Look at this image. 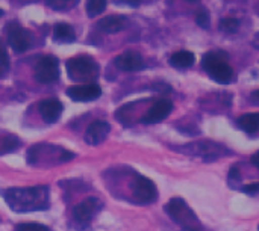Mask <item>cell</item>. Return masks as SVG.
<instances>
[{"label":"cell","instance_id":"1","mask_svg":"<svg viewBox=\"0 0 259 231\" xmlns=\"http://www.w3.org/2000/svg\"><path fill=\"white\" fill-rule=\"evenodd\" d=\"M20 191L23 195H20L15 189L6 194V201L15 212L41 210L46 207V188H27Z\"/></svg>","mask_w":259,"mask_h":231},{"label":"cell","instance_id":"2","mask_svg":"<svg viewBox=\"0 0 259 231\" xmlns=\"http://www.w3.org/2000/svg\"><path fill=\"white\" fill-rule=\"evenodd\" d=\"M203 70L211 76L212 80H215L220 85H228L234 80V70L229 65L225 54L217 51H209L202 59Z\"/></svg>","mask_w":259,"mask_h":231},{"label":"cell","instance_id":"3","mask_svg":"<svg viewBox=\"0 0 259 231\" xmlns=\"http://www.w3.org/2000/svg\"><path fill=\"white\" fill-rule=\"evenodd\" d=\"M67 73L71 80L87 82L97 76L99 67L96 61L90 56H76L67 62Z\"/></svg>","mask_w":259,"mask_h":231},{"label":"cell","instance_id":"4","mask_svg":"<svg viewBox=\"0 0 259 231\" xmlns=\"http://www.w3.org/2000/svg\"><path fill=\"white\" fill-rule=\"evenodd\" d=\"M165 212L168 213V216L173 221L182 224V227L187 228V230H193V227L190 225V222H197L196 215L190 210V207L187 206V203L182 198H179V197H175V198H171L167 203Z\"/></svg>","mask_w":259,"mask_h":231},{"label":"cell","instance_id":"5","mask_svg":"<svg viewBox=\"0 0 259 231\" xmlns=\"http://www.w3.org/2000/svg\"><path fill=\"white\" fill-rule=\"evenodd\" d=\"M35 79L42 83V85H49L53 83L59 79V64L58 59L55 56H44L41 57L36 65H35Z\"/></svg>","mask_w":259,"mask_h":231},{"label":"cell","instance_id":"6","mask_svg":"<svg viewBox=\"0 0 259 231\" xmlns=\"http://www.w3.org/2000/svg\"><path fill=\"white\" fill-rule=\"evenodd\" d=\"M132 195L138 203L149 204L156 200L158 191H156L155 183L150 179H147L144 176H137L132 183Z\"/></svg>","mask_w":259,"mask_h":231},{"label":"cell","instance_id":"7","mask_svg":"<svg viewBox=\"0 0 259 231\" xmlns=\"http://www.w3.org/2000/svg\"><path fill=\"white\" fill-rule=\"evenodd\" d=\"M8 42L15 53H23L30 45V35L17 23H11L8 26Z\"/></svg>","mask_w":259,"mask_h":231},{"label":"cell","instance_id":"8","mask_svg":"<svg viewBox=\"0 0 259 231\" xmlns=\"http://www.w3.org/2000/svg\"><path fill=\"white\" fill-rule=\"evenodd\" d=\"M67 95L74 101H93L102 95V88L97 83L74 85L67 89Z\"/></svg>","mask_w":259,"mask_h":231},{"label":"cell","instance_id":"9","mask_svg":"<svg viewBox=\"0 0 259 231\" xmlns=\"http://www.w3.org/2000/svg\"><path fill=\"white\" fill-rule=\"evenodd\" d=\"M171 109H173V103L167 98H161L143 115L141 123L143 124H156V123L165 120L170 115Z\"/></svg>","mask_w":259,"mask_h":231},{"label":"cell","instance_id":"10","mask_svg":"<svg viewBox=\"0 0 259 231\" xmlns=\"http://www.w3.org/2000/svg\"><path fill=\"white\" fill-rule=\"evenodd\" d=\"M100 209V201L97 198H87L73 209V218L79 224H88Z\"/></svg>","mask_w":259,"mask_h":231},{"label":"cell","instance_id":"11","mask_svg":"<svg viewBox=\"0 0 259 231\" xmlns=\"http://www.w3.org/2000/svg\"><path fill=\"white\" fill-rule=\"evenodd\" d=\"M62 103L56 98H46L41 100L38 104V112L47 124L56 123L62 113Z\"/></svg>","mask_w":259,"mask_h":231},{"label":"cell","instance_id":"12","mask_svg":"<svg viewBox=\"0 0 259 231\" xmlns=\"http://www.w3.org/2000/svg\"><path fill=\"white\" fill-rule=\"evenodd\" d=\"M109 130H111V126L106 121L97 120L88 126V129L85 132V142L90 145H99L106 139Z\"/></svg>","mask_w":259,"mask_h":231},{"label":"cell","instance_id":"13","mask_svg":"<svg viewBox=\"0 0 259 231\" xmlns=\"http://www.w3.org/2000/svg\"><path fill=\"white\" fill-rule=\"evenodd\" d=\"M115 67L121 71H140L144 68L143 57L135 51H126L115 57Z\"/></svg>","mask_w":259,"mask_h":231},{"label":"cell","instance_id":"14","mask_svg":"<svg viewBox=\"0 0 259 231\" xmlns=\"http://www.w3.org/2000/svg\"><path fill=\"white\" fill-rule=\"evenodd\" d=\"M97 26H99L100 30L106 32V33H117V32L124 29L126 20L123 17H118V15H109V17L102 18L97 23Z\"/></svg>","mask_w":259,"mask_h":231},{"label":"cell","instance_id":"15","mask_svg":"<svg viewBox=\"0 0 259 231\" xmlns=\"http://www.w3.org/2000/svg\"><path fill=\"white\" fill-rule=\"evenodd\" d=\"M194 62H196V56L190 50H179V51H175L170 56V64L175 68H181V70L190 68Z\"/></svg>","mask_w":259,"mask_h":231},{"label":"cell","instance_id":"16","mask_svg":"<svg viewBox=\"0 0 259 231\" xmlns=\"http://www.w3.org/2000/svg\"><path fill=\"white\" fill-rule=\"evenodd\" d=\"M53 38L56 41H61V42H73L76 35H74V30H73V27L70 24L58 23L53 27Z\"/></svg>","mask_w":259,"mask_h":231},{"label":"cell","instance_id":"17","mask_svg":"<svg viewBox=\"0 0 259 231\" xmlns=\"http://www.w3.org/2000/svg\"><path fill=\"white\" fill-rule=\"evenodd\" d=\"M238 126L246 133H256L259 130V113H247L238 120Z\"/></svg>","mask_w":259,"mask_h":231},{"label":"cell","instance_id":"18","mask_svg":"<svg viewBox=\"0 0 259 231\" xmlns=\"http://www.w3.org/2000/svg\"><path fill=\"white\" fill-rule=\"evenodd\" d=\"M87 14L88 17L100 15L106 9V0H87Z\"/></svg>","mask_w":259,"mask_h":231},{"label":"cell","instance_id":"19","mask_svg":"<svg viewBox=\"0 0 259 231\" xmlns=\"http://www.w3.org/2000/svg\"><path fill=\"white\" fill-rule=\"evenodd\" d=\"M240 27V21L237 18H223L220 20V29L226 33H235Z\"/></svg>","mask_w":259,"mask_h":231},{"label":"cell","instance_id":"20","mask_svg":"<svg viewBox=\"0 0 259 231\" xmlns=\"http://www.w3.org/2000/svg\"><path fill=\"white\" fill-rule=\"evenodd\" d=\"M196 21H197V24L200 27L208 29V26H209V15H208V12L205 9H199L196 12Z\"/></svg>","mask_w":259,"mask_h":231},{"label":"cell","instance_id":"21","mask_svg":"<svg viewBox=\"0 0 259 231\" xmlns=\"http://www.w3.org/2000/svg\"><path fill=\"white\" fill-rule=\"evenodd\" d=\"M15 228L17 230H49L47 225H41V224H18Z\"/></svg>","mask_w":259,"mask_h":231},{"label":"cell","instance_id":"22","mask_svg":"<svg viewBox=\"0 0 259 231\" xmlns=\"http://www.w3.org/2000/svg\"><path fill=\"white\" fill-rule=\"evenodd\" d=\"M9 68V59H8V53L0 56V76H3Z\"/></svg>","mask_w":259,"mask_h":231},{"label":"cell","instance_id":"23","mask_svg":"<svg viewBox=\"0 0 259 231\" xmlns=\"http://www.w3.org/2000/svg\"><path fill=\"white\" fill-rule=\"evenodd\" d=\"M243 192L247 195H256V194H259V183H250V185L244 186Z\"/></svg>","mask_w":259,"mask_h":231},{"label":"cell","instance_id":"24","mask_svg":"<svg viewBox=\"0 0 259 231\" xmlns=\"http://www.w3.org/2000/svg\"><path fill=\"white\" fill-rule=\"evenodd\" d=\"M120 3H124V5H129L132 8H138L140 6V0H117Z\"/></svg>","mask_w":259,"mask_h":231},{"label":"cell","instance_id":"25","mask_svg":"<svg viewBox=\"0 0 259 231\" xmlns=\"http://www.w3.org/2000/svg\"><path fill=\"white\" fill-rule=\"evenodd\" d=\"M252 163H253V165H255V166L259 169V151L252 156Z\"/></svg>","mask_w":259,"mask_h":231},{"label":"cell","instance_id":"26","mask_svg":"<svg viewBox=\"0 0 259 231\" xmlns=\"http://www.w3.org/2000/svg\"><path fill=\"white\" fill-rule=\"evenodd\" d=\"M253 98H255V100H256V101L259 103V89H258V91H255V92H253Z\"/></svg>","mask_w":259,"mask_h":231},{"label":"cell","instance_id":"27","mask_svg":"<svg viewBox=\"0 0 259 231\" xmlns=\"http://www.w3.org/2000/svg\"><path fill=\"white\" fill-rule=\"evenodd\" d=\"M5 53H6V51H5V47H3V44L0 42V56H2V54H5Z\"/></svg>","mask_w":259,"mask_h":231},{"label":"cell","instance_id":"28","mask_svg":"<svg viewBox=\"0 0 259 231\" xmlns=\"http://www.w3.org/2000/svg\"><path fill=\"white\" fill-rule=\"evenodd\" d=\"M187 2H190V3H197V2H200V0H187Z\"/></svg>","mask_w":259,"mask_h":231},{"label":"cell","instance_id":"29","mask_svg":"<svg viewBox=\"0 0 259 231\" xmlns=\"http://www.w3.org/2000/svg\"><path fill=\"white\" fill-rule=\"evenodd\" d=\"M2 15H3V11H2V9H0V17H2Z\"/></svg>","mask_w":259,"mask_h":231},{"label":"cell","instance_id":"30","mask_svg":"<svg viewBox=\"0 0 259 231\" xmlns=\"http://www.w3.org/2000/svg\"><path fill=\"white\" fill-rule=\"evenodd\" d=\"M258 228H259V227H258Z\"/></svg>","mask_w":259,"mask_h":231}]
</instances>
